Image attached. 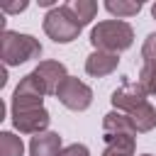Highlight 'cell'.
I'll use <instances>...</instances> for the list:
<instances>
[{
  "instance_id": "cell-14",
  "label": "cell",
  "mask_w": 156,
  "mask_h": 156,
  "mask_svg": "<svg viewBox=\"0 0 156 156\" xmlns=\"http://www.w3.org/2000/svg\"><path fill=\"white\" fill-rule=\"evenodd\" d=\"M68 7H71V12L76 15V20L85 27V24H90L93 20H95V15H98V2L95 0H71V2H66Z\"/></svg>"
},
{
  "instance_id": "cell-6",
  "label": "cell",
  "mask_w": 156,
  "mask_h": 156,
  "mask_svg": "<svg viewBox=\"0 0 156 156\" xmlns=\"http://www.w3.org/2000/svg\"><path fill=\"white\" fill-rule=\"evenodd\" d=\"M12 112V124L20 134H41L49 132L51 115L46 107H34V110H10Z\"/></svg>"
},
{
  "instance_id": "cell-19",
  "label": "cell",
  "mask_w": 156,
  "mask_h": 156,
  "mask_svg": "<svg viewBox=\"0 0 156 156\" xmlns=\"http://www.w3.org/2000/svg\"><path fill=\"white\" fill-rule=\"evenodd\" d=\"M61 156H90V149L85 146V144H68V146H63V151H61Z\"/></svg>"
},
{
  "instance_id": "cell-7",
  "label": "cell",
  "mask_w": 156,
  "mask_h": 156,
  "mask_svg": "<svg viewBox=\"0 0 156 156\" xmlns=\"http://www.w3.org/2000/svg\"><path fill=\"white\" fill-rule=\"evenodd\" d=\"M146 90H144V85L139 83V80H124L115 93H112V98H110V102H112V107L115 110H119V112H124V115H129L132 110H136L139 105H144L146 102Z\"/></svg>"
},
{
  "instance_id": "cell-12",
  "label": "cell",
  "mask_w": 156,
  "mask_h": 156,
  "mask_svg": "<svg viewBox=\"0 0 156 156\" xmlns=\"http://www.w3.org/2000/svg\"><path fill=\"white\" fill-rule=\"evenodd\" d=\"M102 134H132V136H136V129H134L129 115L112 110L102 117Z\"/></svg>"
},
{
  "instance_id": "cell-5",
  "label": "cell",
  "mask_w": 156,
  "mask_h": 156,
  "mask_svg": "<svg viewBox=\"0 0 156 156\" xmlns=\"http://www.w3.org/2000/svg\"><path fill=\"white\" fill-rule=\"evenodd\" d=\"M56 100H58L63 107L73 110V112H83V110H88L90 102H93V88H90L88 83L78 80L76 76H68V78L58 85Z\"/></svg>"
},
{
  "instance_id": "cell-10",
  "label": "cell",
  "mask_w": 156,
  "mask_h": 156,
  "mask_svg": "<svg viewBox=\"0 0 156 156\" xmlns=\"http://www.w3.org/2000/svg\"><path fill=\"white\" fill-rule=\"evenodd\" d=\"M63 144L58 132H41L34 134L29 141V156H61Z\"/></svg>"
},
{
  "instance_id": "cell-13",
  "label": "cell",
  "mask_w": 156,
  "mask_h": 156,
  "mask_svg": "<svg viewBox=\"0 0 156 156\" xmlns=\"http://www.w3.org/2000/svg\"><path fill=\"white\" fill-rule=\"evenodd\" d=\"M129 119H132L136 134H146V132H151V129L156 127V110H154V105L146 100L144 105H139L136 110L129 112Z\"/></svg>"
},
{
  "instance_id": "cell-8",
  "label": "cell",
  "mask_w": 156,
  "mask_h": 156,
  "mask_svg": "<svg viewBox=\"0 0 156 156\" xmlns=\"http://www.w3.org/2000/svg\"><path fill=\"white\" fill-rule=\"evenodd\" d=\"M34 73L44 83V88H46L49 95H56L58 85L68 78V71H66V66L61 61H39L37 68H34Z\"/></svg>"
},
{
  "instance_id": "cell-3",
  "label": "cell",
  "mask_w": 156,
  "mask_h": 156,
  "mask_svg": "<svg viewBox=\"0 0 156 156\" xmlns=\"http://www.w3.org/2000/svg\"><path fill=\"white\" fill-rule=\"evenodd\" d=\"M46 37L56 44H71L73 39H78L83 24L76 20V15L71 12L68 5H58L54 10H49L44 15V22H41Z\"/></svg>"
},
{
  "instance_id": "cell-21",
  "label": "cell",
  "mask_w": 156,
  "mask_h": 156,
  "mask_svg": "<svg viewBox=\"0 0 156 156\" xmlns=\"http://www.w3.org/2000/svg\"><path fill=\"white\" fill-rule=\"evenodd\" d=\"M151 15H154V20H156V2L151 5Z\"/></svg>"
},
{
  "instance_id": "cell-20",
  "label": "cell",
  "mask_w": 156,
  "mask_h": 156,
  "mask_svg": "<svg viewBox=\"0 0 156 156\" xmlns=\"http://www.w3.org/2000/svg\"><path fill=\"white\" fill-rule=\"evenodd\" d=\"M27 0H20V2H2L0 5V10L5 12V15H15V12H24L27 10Z\"/></svg>"
},
{
  "instance_id": "cell-15",
  "label": "cell",
  "mask_w": 156,
  "mask_h": 156,
  "mask_svg": "<svg viewBox=\"0 0 156 156\" xmlns=\"http://www.w3.org/2000/svg\"><path fill=\"white\" fill-rule=\"evenodd\" d=\"M105 10L110 15H115L117 20H127V17H134L139 10H141V2L136 0H107L105 2Z\"/></svg>"
},
{
  "instance_id": "cell-18",
  "label": "cell",
  "mask_w": 156,
  "mask_h": 156,
  "mask_svg": "<svg viewBox=\"0 0 156 156\" xmlns=\"http://www.w3.org/2000/svg\"><path fill=\"white\" fill-rule=\"evenodd\" d=\"M141 58H144V63H154L156 61V32H151L144 39V44H141Z\"/></svg>"
},
{
  "instance_id": "cell-17",
  "label": "cell",
  "mask_w": 156,
  "mask_h": 156,
  "mask_svg": "<svg viewBox=\"0 0 156 156\" xmlns=\"http://www.w3.org/2000/svg\"><path fill=\"white\" fill-rule=\"evenodd\" d=\"M144 90L149 95H156V61L154 63H141V71H139V78H136Z\"/></svg>"
},
{
  "instance_id": "cell-16",
  "label": "cell",
  "mask_w": 156,
  "mask_h": 156,
  "mask_svg": "<svg viewBox=\"0 0 156 156\" xmlns=\"http://www.w3.org/2000/svg\"><path fill=\"white\" fill-rule=\"evenodd\" d=\"M0 156H24L22 136L15 132H0Z\"/></svg>"
},
{
  "instance_id": "cell-9",
  "label": "cell",
  "mask_w": 156,
  "mask_h": 156,
  "mask_svg": "<svg viewBox=\"0 0 156 156\" xmlns=\"http://www.w3.org/2000/svg\"><path fill=\"white\" fill-rule=\"evenodd\" d=\"M117 66H119V54H110V51H93L85 58V73L93 78H105L115 73Z\"/></svg>"
},
{
  "instance_id": "cell-1",
  "label": "cell",
  "mask_w": 156,
  "mask_h": 156,
  "mask_svg": "<svg viewBox=\"0 0 156 156\" xmlns=\"http://www.w3.org/2000/svg\"><path fill=\"white\" fill-rule=\"evenodd\" d=\"M93 51H110L119 54L134 44V29L124 20H102L90 29Z\"/></svg>"
},
{
  "instance_id": "cell-4",
  "label": "cell",
  "mask_w": 156,
  "mask_h": 156,
  "mask_svg": "<svg viewBox=\"0 0 156 156\" xmlns=\"http://www.w3.org/2000/svg\"><path fill=\"white\" fill-rule=\"evenodd\" d=\"M44 95L46 88L44 83L37 78V73H27L20 78L15 93H12V102H10V110H34V107H44Z\"/></svg>"
},
{
  "instance_id": "cell-2",
  "label": "cell",
  "mask_w": 156,
  "mask_h": 156,
  "mask_svg": "<svg viewBox=\"0 0 156 156\" xmlns=\"http://www.w3.org/2000/svg\"><path fill=\"white\" fill-rule=\"evenodd\" d=\"M41 56V44L32 34H22L15 29H2L0 34V58L7 66H20Z\"/></svg>"
},
{
  "instance_id": "cell-11",
  "label": "cell",
  "mask_w": 156,
  "mask_h": 156,
  "mask_svg": "<svg viewBox=\"0 0 156 156\" xmlns=\"http://www.w3.org/2000/svg\"><path fill=\"white\" fill-rule=\"evenodd\" d=\"M102 139H105L102 156H134L136 136H132V134H102Z\"/></svg>"
},
{
  "instance_id": "cell-22",
  "label": "cell",
  "mask_w": 156,
  "mask_h": 156,
  "mask_svg": "<svg viewBox=\"0 0 156 156\" xmlns=\"http://www.w3.org/2000/svg\"><path fill=\"white\" fill-rule=\"evenodd\" d=\"M141 156H154V154H141Z\"/></svg>"
}]
</instances>
